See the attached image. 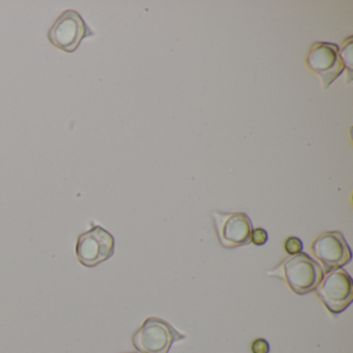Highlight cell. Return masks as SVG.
<instances>
[{
    "label": "cell",
    "mask_w": 353,
    "mask_h": 353,
    "mask_svg": "<svg viewBox=\"0 0 353 353\" xmlns=\"http://www.w3.org/2000/svg\"><path fill=\"white\" fill-rule=\"evenodd\" d=\"M323 272L318 262L301 252L285 258L266 274L284 280L293 292L303 295L315 291L323 278Z\"/></svg>",
    "instance_id": "6da1fadb"
},
{
    "label": "cell",
    "mask_w": 353,
    "mask_h": 353,
    "mask_svg": "<svg viewBox=\"0 0 353 353\" xmlns=\"http://www.w3.org/2000/svg\"><path fill=\"white\" fill-rule=\"evenodd\" d=\"M185 339V334L175 330L169 322L150 317L134 332L132 343L140 353H168L175 342Z\"/></svg>",
    "instance_id": "7a4b0ae2"
},
{
    "label": "cell",
    "mask_w": 353,
    "mask_h": 353,
    "mask_svg": "<svg viewBox=\"0 0 353 353\" xmlns=\"http://www.w3.org/2000/svg\"><path fill=\"white\" fill-rule=\"evenodd\" d=\"M315 292L330 313H342L353 301L352 278L343 268L330 270L323 276Z\"/></svg>",
    "instance_id": "3957f363"
},
{
    "label": "cell",
    "mask_w": 353,
    "mask_h": 353,
    "mask_svg": "<svg viewBox=\"0 0 353 353\" xmlns=\"http://www.w3.org/2000/svg\"><path fill=\"white\" fill-rule=\"evenodd\" d=\"M94 36L88 24L78 12L67 10L63 12L48 32L51 45L63 52L77 50L84 39Z\"/></svg>",
    "instance_id": "277c9868"
},
{
    "label": "cell",
    "mask_w": 353,
    "mask_h": 353,
    "mask_svg": "<svg viewBox=\"0 0 353 353\" xmlns=\"http://www.w3.org/2000/svg\"><path fill=\"white\" fill-rule=\"evenodd\" d=\"M114 251V237L101 226H94L80 234L76 243L78 261L85 268H94L110 259Z\"/></svg>",
    "instance_id": "5b68a950"
},
{
    "label": "cell",
    "mask_w": 353,
    "mask_h": 353,
    "mask_svg": "<svg viewBox=\"0 0 353 353\" xmlns=\"http://www.w3.org/2000/svg\"><path fill=\"white\" fill-rule=\"evenodd\" d=\"M214 230L219 243L226 249H235L251 243L253 224L245 212H219L212 214Z\"/></svg>",
    "instance_id": "8992f818"
},
{
    "label": "cell",
    "mask_w": 353,
    "mask_h": 353,
    "mask_svg": "<svg viewBox=\"0 0 353 353\" xmlns=\"http://www.w3.org/2000/svg\"><path fill=\"white\" fill-rule=\"evenodd\" d=\"M305 67L321 79L323 90L340 77L346 69L341 59L339 46L324 42L312 45L305 59Z\"/></svg>",
    "instance_id": "52a82bcc"
},
{
    "label": "cell",
    "mask_w": 353,
    "mask_h": 353,
    "mask_svg": "<svg viewBox=\"0 0 353 353\" xmlns=\"http://www.w3.org/2000/svg\"><path fill=\"white\" fill-rule=\"evenodd\" d=\"M311 250L325 272L343 268L352 259L350 247L340 231L322 233L312 243Z\"/></svg>",
    "instance_id": "ba28073f"
},
{
    "label": "cell",
    "mask_w": 353,
    "mask_h": 353,
    "mask_svg": "<svg viewBox=\"0 0 353 353\" xmlns=\"http://www.w3.org/2000/svg\"><path fill=\"white\" fill-rule=\"evenodd\" d=\"M284 249L289 255H296L303 250V243L299 237L290 236L285 241Z\"/></svg>",
    "instance_id": "9c48e42d"
},
{
    "label": "cell",
    "mask_w": 353,
    "mask_h": 353,
    "mask_svg": "<svg viewBox=\"0 0 353 353\" xmlns=\"http://www.w3.org/2000/svg\"><path fill=\"white\" fill-rule=\"evenodd\" d=\"M268 239V234L264 229L256 228L252 230L251 233V243L255 245H265Z\"/></svg>",
    "instance_id": "30bf717a"
},
{
    "label": "cell",
    "mask_w": 353,
    "mask_h": 353,
    "mask_svg": "<svg viewBox=\"0 0 353 353\" xmlns=\"http://www.w3.org/2000/svg\"><path fill=\"white\" fill-rule=\"evenodd\" d=\"M251 350L253 353H270V344L265 339H256L252 343Z\"/></svg>",
    "instance_id": "8fae6325"
},
{
    "label": "cell",
    "mask_w": 353,
    "mask_h": 353,
    "mask_svg": "<svg viewBox=\"0 0 353 353\" xmlns=\"http://www.w3.org/2000/svg\"><path fill=\"white\" fill-rule=\"evenodd\" d=\"M125 353H136V352H125Z\"/></svg>",
    "instance_id": "7c38bea8"
}]
</instances>
